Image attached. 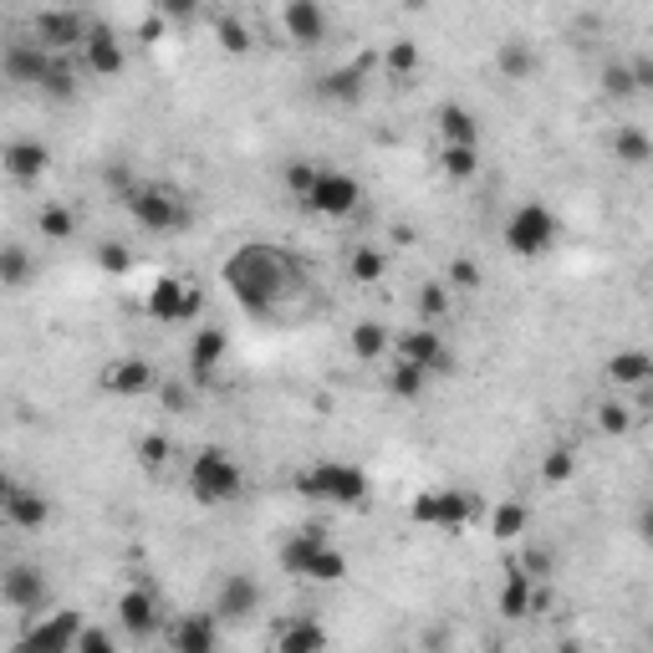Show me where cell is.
<instances>
[{
	"label": "cell",
	"mask_w": 653,
	"mask_h": 653,
	"mask_svg": "<svg viewBox=\"0 0 653 653\" xmlns=\"http://www.w3.org/2000/svg\"><path fill=\"white\" fill-rule=\"evenodd\" d=\"M36 230H41V240H72L77 235V215H72L67 204H41L36 210Z\"/></svg>",
	"instance_id": "obj_38"
},
{
	"label": "cell",
	"mask_w": 653,
	"mask_h": 653,
	"mask_svg": "<svg viewBox=\"0 0 653 653\" xmlns=\"http://www.w3.org/2000/svg\"><path fill=\"white\" fill-rule=\"evenodd\" d=\"M342 577H348V556H342L332 541H327V547H322V552L306 562V577H302V582H342Z\"/></svg>",
	"instance_id": "obj_39"
},
{
	"label": "cell",
	"mask_w": 653,
	"mask_h": 653,
	"mask_svg": "<svg viewBox=\"0 0 653 653\" xmlns=\"http://www.w3.org/2000/svg\"><path fill=\"white\" fill-rule=\"evenodd\" d=\"M26 281H32V251L16 246V240H5V246H0V286H5V291H21Z\"/></svg>",
	"instance_id": "obj_34"
},
{
	"label": "cell",
	"mask_w": 653,
	"mask_h": 653,
	"mask_svg": "<svg viewBox=\"0 0 653 653\" xmlns=\"http://www.w3.org/2000/svg\"><path fill=\"white\" fill-rule=\"evenodd\" d=\"M649 378H653V357L643 348H628L607 357V384L613 388H643Z\"/></svg>",
	"instance_id": "obj_27"
},
{
	"label": "cell",
	"mask_w": 653,
	"mask_h": 653,
	"mask_svg": "<svg viewBox=\"0 0 653 653\" xmlns=\"http://www.w3.org/2000/svg\"><path fill=\"white\" fill-rule=\"evenodd\" d=\"M77 62L72 56H51V67H47V77H41V92H47L51 102H72L77 98Z\"/></svg>",
	"instance_id": "obj_33"
},
{
	"label": "cell",
	"mask_w": 653,
	"mask_h": 653,
	"mask_svg": "<svg viewBox=\"0 0 653 653\" xmlns=\"http://www.w3.org/2000/svg\"><path fill=\"white\" fill-rule=\"evenodd\" d=\"M556 215L547 210L541 200H526L511 210V219H505V251L516 255V261H537V255H547L556 246Z\"/></svg>",
	"instance_id": "obj_6"
},
{
	"label": "cell",
	"mask_w": 653,
	"mask_h": 653,
	"mask_svg": "<svg viewBox=\"0 0 653 653\" xmlns=\"http://www.w3.org/2000/svg\"><path fill=\"white\" fill-rule=\"evenodd\" d=\"M271 649H276V653H327V649H332V638H327V628H322L312 613H302V618L276 623Z\"/></svg>",
	"instance_id": "obj_21"
},
{
	"label": "cell",
	"mask_w": 653,
	"mask_h": 653,
	"mask_svg": "<svg viewBox=\"0 0 653 653\" xmlns=\"http://www.w3.org/2000/svg\"><path fill=\"white\" fill-rule=\"evenodd\" d=\"M102 388L113 393V399H143L159 388V373H153L149 357H138V352H123L113 357L108 368H102Z\"/></svg>",
	"instance_id": "obj_15"
},
{
	"label": "cell",
	"mask_w": 653,
	"mask_h": 653,
	"mask_svg": "<svg viewBox=\"0 0 653 653\" xmlns=\"http://www.w3.org/2000/svg\"><path fill=\"white\" fill-rule=\"evenodd\" d=\"M348 348H352V357H363V363H378V357L393 348V337H388L384 322H357V327L348 332Z\"/></svg>",
	"instance_id": "obj_31"
},
{
	"label": "cell",
	"mask_w": 653,
	"mask_h": 653,
	"mask_svg": "<svg viewBox=\"0 0 653 653\" xmlns=\"http://www.w3.org/2000/svg\"><path fill=\"white\" fill-rule=\"evenodd\" d=\"M444 286H450V291H480V266L460 255V261H450V281Z\"/></svg>",
	"instance_id": "obj_51"
},
{
	"label": "cell",
	"mask_w": 653,
	"mask_h": 653,
	"mask_svg": "<svg viewBox=\"0 0 653 653\" xmlns=\"http://www.w3.org/2000/svg\"><path fill=\"white\" fill-rule=\"evenodd\" d=\"M168 653H219V618L215 613H185L168 628Z\"/></svg>",
	"instance_id": "obj_20"
},
{
	"label": "cell",
	"mask_w": 653,
	"mask_h": 653,
	"mask_svg": "<svg viewBox=\"0 0 653 653\" xmlns=\"http://www.w3.org/2000/svg\"><path fill=\"white\" fill-rule=\"evenodd\" d=\"M312 179H317V164H312V159H291V164H286V174H281L286 194H297V200H306Z\"/></svg>",
	"instance_id": "obj_47"
},
{
	"label": "cell",
	"mask_w": 653,
	"mask_h": 653,
	"mask_svg": "<svg viewBox=\"0 0 653 653\" xmlns=\"http://www.w3.org/2000/svg\"><path fill=\"white\" fill-rule=\"evenodd\" d=\"M225 352H230V337L219 332V327H194V337H189V378L204 384L225 363Z\"/></svg>",
	"instance_id": "obj_23"
},
{
	"label": "cell",
	"mask_w": 653,
	"mask_h": 653,
	"mask_svg": "<svg viewBox=\"0 0 653 653\" xmlns=\"http://www.w3.org/2000/svg\"><path fill=\"white\" fill-rule=\"evenodd\" d=\"M11 490H16V480H11V475H5V469H0V505L11 501Z\"/></svg>",
	"instance_id": "obj_54"
},
{
	"label": "cell",
	"mask_w": 653,
	"mask_h": 653,
	"mask_svg": "<svg viewBox=\"0 0 653 653\" xmlns=\"http://www.w3.org/2000/svg\"><path fill=\"white\" fill-rule=\"evenodd\" d=\"M480 516V501L460 486H429L409 501V520L414 526H429V531H465L469 520Z\"/></svg>",
	"instance_id": "obj_5"
},
{
	"label": "cell",
	"mask_w": 653,
	"mask_h": 653,
	"mask_svg": "<svg viewBox=\"0 0 653 653\" xmlns=\"http://www.w3.org/2000/svg\"><path fill=\"white\" fill-rule=\"evenodd\" d=\"M189 495H194L200 505L240 501V495H246V469L235 465L219 444H210V450H200L194 460H189Z\"/></svg>",
	"instance_id": "obj_4"
},
{
	"label": "cell",
	"mask_w": 653,
	"mask_h": 653,
	"mask_svg": "<svg viewBox=\"0 0 653 653\" xmlns=\"http://www.w3.org/2000/svg\"><path fill=\"white\" fill-rule=\"evenodd\" d=\"M516 572H526L531 582L552 577V552H547V547H526V552H520V562H516Z\"/></svg>",
	"instance_id": "obj_49"
},
{
	"label": "cell",
	"mask_w": 653,
	"mask_h": 653,
	"mask_svg": "<svg viewBox=\"0 0 653 653\" xmlns=\"http://www.w3.org/2000/svg\"><path fill=\"white\" fill-rule=\"evenodd\" d=\"M357 204H363V185H357L352 174H342V168L317 164V179L306 189L302 210H312V215H322V219H348Z\"/></svg>",
	"instance_id": "obj_7"
},
{
	"label": "cell",
	"mask_w": 653,
	"mask_h": 653,
	"mask_svg": "<svg viewBox=\"0 0 653 653\" xmlns=\"http://www.w3.org/2000/svg\"><path fill=\"white\" fill-rule=\"evenodd\" d=\"M123 204H128V215L138 219V230L149 235H179L194 225V210H189V200L179 194V189L159 185V179H149V185H134L128 194H123Z\"/></svg>",
	"instance_id": "obj_3"
},
{
	"label": "cell",
	"mask_w": 653,
	"mask_h": 653,
	"mask_svg": "<svg viewBox=\"0 0 653 653\" xmlns=\"http://www.w3.org/2000/svg\"><path fill=\"white\" fill-rule=\"evenodd\" d=\"M424 388H429V373L424 368H409V363H393V368H388V393H393V399H424Z\"/></svg>",
	"instance_id": "obj_41"
},
{
	"label": "cell",
	"mask_w": 653,
	"mask_h": 653,
	"mask_svg": "<svg viewBox=\"0 0 653 653\" xmlns=\"http://www.w3.org/2000/svg\"><path fill=\"white\" fill-rule=\"evenodd\" d=\"M439 168L450 179H475L480 174V149H460V143H439Z\"/></svg>",
	"instance_id": "obj_40"
},
{
	"label": "cell",
	"mask_w": 653,
	"mask_h": 653,
	"mask_svg": "<svg viewBox=\"0 0 653 653\" xmlns=\"http://www.w3.org/2000/svg\"><path fill=\"white\" fill-rule=\"evenodd\" d=\"M419 312L429 322L444 317V312H450V286H444V281H424L419 286Z\"/></svg>",
	"instance_id": "obj_48"
},
{
	"label": "cell",
	"mask_w": 653,
	"mask_h": 653,
	"mask_svg": "<svg viewBox=\"0 0 653 653\" xmlns=\"http://www.w3.org/2000/svg\"><path fill=\"white\" fill-rule=\"evenodd\" d=\"M0 168H5L16 185H41L51 168V149L41 138H11V143L0 149Z\"/></svg>",
	"instance_id": "obj_18"
},
{
	"label": "cell",
	"mask_w": 653,
	"mask_h": 653,
	"mask_svg": "<svg viewBox=\"0 0 653 653\" xmlns=\"http://www.w3.org/2000/svg\"><path fill=\"white\" fill-rule=\"evenodd\" d=\"M393 352H399V363L424 368L429 378H450L454 373V348L435 332V327H409V332L393 342Z\"/></svg>",
	"instance_id": "obj_9"
},
{
	"label": "cell",
	"mask_w": 653,
	"mask_h": 653,
	"mask_svg": "<svg viewBox=\"0 0 653 653\" xmlns=\"http://www.w3.org/2000/svg\"><path fill=\"white\" fill-rule=\"evenodd\" d=\"M572 475H577V454H572L567 444H552L547 460H541V480H547V486H567Z\"/></svg>",
	"instance_id": "obj_42"
},
{
	"label": "cell",
	"mask_w": 653,
	"mask_h": 653,
	"mask_svg": "<svg viewBox=\"0 0 653 653\" xmlns=\"http://www.w3.org/2000/svg\"><path fill=\"white\" fill-rule=\"evenodd\" d=\"M261 603H266V587L255 582L251 572H230L225 582H219V592H215V613L219 623H246V618H255L261 613Z\"/></svg>",
	"instance_id": "obj_11"
},
{
	"label": "cell",
	"mask_w": 653,
	"mask_h": 653,
	"mask_svg": "<svg viewBox=\"0 0 653 653\" xmlns=\"http://www.w3.org/2000/svg\"><path fill=\"white\" fill-rule=\"evenodd\" d=\"M399 653H419V649H399Z\"/></svg>",
	"instance_id": "obj_56"
},
{
	"label": "cell",
	"mask_w": 653,
	"mask_h": 653,
	"mask_svg": "<svg viewBox=\"0 0 653 653\" xmlns=\"http://www.w3.org/2000/svg\"><path fill=\"white\" fill-rule=\"evenodd\" d=\"M87 36V16L83 11H41L36 16V47H47L51 56H67L83 47Z\"/></svg>",
	"instance_id": "obj_17"
},
{
	"label": "cell",
	"mask_w": 653,
	"mask_h": 653,
	"mask_svg": "<svg viewBox=\"0 0 653 653\" xmlns=\"http://www.w3.org/2000/svg\"><path fill=\"white\" fill-rule=\"evenodd\" d=\"M219 276H225V286H230V297L240 302L246 317H271L291 291H302V266L276 246H266V240H251L235 255H225Z\"/></svg>",
	"instance_id": "obj_1"
},
{
	"label": "cell",
	"mask_w": 653,
	"mask_h": 653,
	"mask_svg": "<svg viewBox=\"0 0 653 653\" xmlns=\"http://www.w3.org/2000/svg\"><path fill=\"white\" fill-rule=\"evenodd\" d=\"M117 623L128 638H153L164 628V603L153 587H123L117 592Z\"/></svg>",
	"instance_id": "obj_14"
},
{
	"label": "cell",
	"mask_w": 653,
	"mask_h": 653,
	"mask_svg": "<svg viewBox=\"0 0 653 653\" xmlns=\"http://www.w3.org/2000/svg\"><path fill=\"white\" fill-rule=\"evenodd\" d=\"M327 547V531L322 526H302V531H291V537L281 541V552H276V562H281L291 577H306V562Z\"/></svg>",
	"instance_id": "obj_25"
},
{
	"label": "cell",
	"mask_w": 653,
	"mask_h": 653,
	"mask_svg": "<svg viewBox=\"0 0 653 653\" xmlns=\"http://www.w3.org/2000/svg\"><path fill=\"white\" fill-rule=\"evenodd\" d=\"M281 26L297 47H317V41H327V32H332V16L322 11L317 0H291L281 11Z\"/></svg>",
	"instance_id": "obj_22"
},
{
	"label": "cell",
	"mask_w": 653,
	"mask_h": 653,
	"mask_svg": "<svg viewBox=\"0 0 653 653\" xmlns=\"http://www.w3.org/2000/svg\"><path fill=\"white\" fill-rule=\"evenodd\" d=\"M633 409H628V403H618V399H607L603 409H598V429H603V435H613V439H623L628 435V429H633Z\"/></svg>",
	"instance_id": "obj_43"
},
{
	"label": "cell",
	"mask_w": 653,
	"mask_h": 653,
	"mask_svg": "<svg viewBox=\"0 0 653 653\" xmlns=\"http://www.w3.org/2000/svg\"><path fill=\"white\" fill-rule=\"evenodd\" d=\"M72 653H123L117 649L113 628H98V623H83V633H77V649Z\"/></svg>",
	"instance_id": "obj_46"
},
{
	"label": "cell",
	"mask_w": 653,
	"mask_h": 653,
	"mask_svg": "<svg viewBox=\"0 0 653 653\" xmlns=\"http://www.w3.org/2000/svg\"><path fill=\"white\" fill-rule=\"evenodd\" d=\"M297 495L322 505H363L373 495V480L363 465H348V460H317V465L297 469Z\"/></svg>",
	"instance_id": "obj_2"
},
{
	"label": "cell",
	"mask_w": 653,
	"mask_h": 653,
	"mask_svg": "<svg viewBox=\"0 0 653 653\" xmlns=\"http://www.w3.org/2000/svg\"><path fill=\"white\" fill-rule=\"evenodd\" d=\"M495 67H501L505 83H526V77L537 72V51H531V41L511 36V41H501V51H495Z\"/></svg>",
	"instance_id": "obj_29"
},
{
	"label": "cell",
	"mask_w": 653,
	"mask_h": 653,
	"mask_svg": "<svg viewBox=\"0 0 653 653\" xmlns=\"http://www.w3.org/2000/svg\"><path fill=\"white\" fill-rule=\"evenodd\" d=\"M450 649H454V628H444V623H429V628H424L419 653H450Z\"/></svg>",
	"instance_id": "obj_53"
},
{
	"label": "cell",
	"mask_w": 653,
	"mask_h": 653,
	"mask_svg": "<svg viewBox=\"0 0 653 653\" xmlns=\"http://www.w3.org/2000/svg\"><path fill=\"white\" fill-rule=\"evenodd\" d=\"M368 72H373V56H357L348 67H332L317 77V98L332 102V108H357L368 98Z\"/></svg>",
	"instance_id": "obj_16"
},
{
	"label": "cell",
	"mask_w": 653,
	"mask_h": 653,
	"mask_svg": "<svg viewBox=\"0 0 653 653\" xmlns=\"http://www.w3.org/2000/svg\"><path fill=\"white\" fill-rule=\"evenodd\" d=\"M384 271H388L384 246H357V251L348 255V276L357 286H378V281H384Z\"/></svg>",
	"instance_id": "obj_35"
},
{
	"label": "cell",
	"mask_w": 653,
	"mask_h": 653,
	"mask_svg": "<svg viewBox=\"0 0 653 653\" xmlns=\"http://www.w3.org/2000/svg\"><path fill=\"white\" fill-rule=\"evenodd\" d=\"M552 653H587V649H582V643H572V638H567V643H556Z\"/></svg>",
	"instance_id": "obj_55"
},
{
	"label": "cell",
	"mask_w": 653,
	"mask_h": 653,
	"mask_svg": "<svg viewBox=\"0 0 653 653\" xmlns=\"http://www.w3.org/2000/svg\"><path fill=\"white\" fill-rule=\"evenodd\" d=\"M603 92L607 98H633V72L623 67V62H613V67H603Z\"/></svg>",
	"instance_id": "obj_50"
},
{
	"label": "cell",
	"mask_w": 653,
	"mask_h": 653,
	"mask_svg": "<svg viewBox=\"0 0 653 653\" xmlns=\"http://www.w3.org/2000/svg\"><path fill=\"white\" fill-rule=\"evenodd\" d=\"M83 67L92 72V77H117V72L128 67V47H123V36H117L108 21H87Z\"/></svg>",
	"instance_id": "obj_12"
},
{
	"label": "cell",
	"mask_w": 653,
	"mask_h": 653,
	"mask_svg": "<svg viewBox=\"0 0 653 653\" xmlns=\"http://www.w3.org/2000/svg\"><path fill=\"white\" fill-rule=\"evenodd\" d=\"M531 531V505L520 501H501L495 511H490V537L495 541H516Z\"/></svg>",
	"instance_id": "obj_32"
},
{
	"label": "cell",
	"mask_w": 653,
	"mask_h": 653,
	"mask_svg": "<svg viewBox=\"0 0 653 653\" xmlns=\"http://www.w3.org/2000/svg\"><path fill=\"white\" fill-rule=\"evenodd\" d=\"M77 633H83V618L72 607H56L47 618H36L26 633L16 638V653H72L77 649Z\"/></svg>",
	"instance_id": "obj_10"
},
{
	"label": "cell",
	"mask_w": 653,
	"mask_h": 653,
	"mask_svg": "<svg viewBox=\"0 0 653 653\" xmlns=\"http://www.w3.org/2000/svg\"><path fill=\"white\" fill-rule=\"evenodd\" d=\"M138 460H143V469H164L168 460H174V439L159 435V429L143 435V439H138Z\"/></svg>",
	"instance_id": "obj_44"
},
{
	"label": "cell",
	"mask_w": 653,
	"mask_h": 653,
	"mask_svg": "<svg viewBox=\"0 0 653 653\" xmlns=\"http://www.w3.org/2000/svg\"><path fill=\"white\" fill-rule=\"evenodd\" d=\"M439 143L480 149V123H475V113L460 108V102H444V108H439Z\"/></svg>",
	"instance_id": "obj_26"
},
{
	"label": "cell",
	"mask_w": 653,
	"mask_h": 653,
	"mask_svg": "<svg viewBox=\"0 0 653 653\" xmlns=\"http://www.w3.org/2000/svg\"><path fill=\"white\" fill-rule=\"evenodd\" d=\"M159 403H164L168 414H189V384H179V378H164V384H159Z\"/></svg>",
	"instance_id": "obj_52"
},
{
	"label": "cell",
	"mask_w": 653,
	"mask_h": 653,
	"mask_svg": "<svg viewBox=\"0 0 653 653\" xmlns=\"http://www.w3.org/2000/svg\"><path fill=\"white\" fill-rule=\"evenodd\" d=\"M501 618H511V623H520V618H531V607H537V582L526 577V572H516L511 567V577H505V587H501Z\"/></svg>",
	"instance_id": "obj_28"
},
{
	"label": "cell",
	"mask_w": 653,
	"mask_h": 653,
	"mask_svg": "<svg viewBox=\"0 0 653 653\" xmlns=\"http://www.w3.org/2000/svg\"><path fill=\"white\" fill-rule=\"evenodd\" d=\"M51 67V51L36 47V41H11V47L0 51V72H5V83L16 87H41Z\"/></svg>",
	"instance_id": "obj_19"
},
{
	"label": "cell",
	"mask_w": 653,
	"mask_h": 653,
	"mask_svg": "<svg viewBox=\"0 0 653 653\" xmlns=\"http://www.w3.org/2000/svg\"><path fill=\"white\" fill-rule=\"evenodd\" d=\"M0 516L11 520L16 531H47V520H51V501L41 495V490L16 486V490H11V501L0 505Z\"/></svg>",
	"instance_id": "obj_24"
},
{
	"label": "cell",
	"mask_w": 653,
	"mask_h": 653,
	"mask_svg": "<svg viewBox=\"0 0 653 653\" xmlns=\"http://www.w3.org/2000/svg\"><path fill=\"white\" fill-rule=\"evenodd\" d=\"M384 72L393 77V83H409V77L419 72V41H409V36L388 41V51H384Z\"/></svg>",
	"instance_id": "obj_37"
},
{
	"label": "cell",
	"mask_w": 653,
	"mask_h": 653,
	"mask_svg": "<svg viewBox=\"0 0 653 653\" xmlns=\"http://www.w3.org/2000/svg\"><path fill=\"white\" fill-rule=\"evenodd\" d=\"M215 41L230 56H246V51L255 47V36H251V26H246V16H235V11H219L215 16Z\"/></svg>",
	"instance_id": "obj_36"
},
{
	"label": "cell",
	"mask_w": 653,
	"mask_h": 653,
	"mask_svg": "<svg viewBox=\"0 0 653 653\" xmlns=\"http://www.w3.org/2000/svg\"><path fill=\"white\" fill-rule=\"evenodd\" d=\"M47 572L32 567V562H16V567L0 572V603L11 607V613H41L47 603Z\"/></svg>",
	"instance_id": "obj_13"
},
{
	"label": "cell",
	"mask_w": 653,
	"mask_h": 653,
	"mask_svg": "<svg viewBox=\"0 0 653 653\" xmlns=\"http://www.w3.org/2000/svg\"><path fill=\"white\" fill-rule=\"evenodd\" d=\"M143 312H149L153 322H164V327L194 322L204 312V291L194 281H185V276H159V281L149 286V297H143Z\"/></svg>",
	"instance_id": "obj_8"
},
{
	"label": "cell",
	"mask_w": 653,
	"mask_h": 653,
	"mask_svg": "<svg viewBox=\"0 0 653 653\" xmlns=\"http://www.w3.org/2000/svg\"><path fill=\"white\" fill-rule=\"evenodd\" d=\"M98 266L108 271V276H128V271H134V251H128L123 240H102V246H98Z\"/></svg>",
	"instance_id": "obj_45"
},
{
	"label": "cell",
	"mask_w": 653,
	"mask_h": 653,
	"mask_svg": "<svg viewBox=\"0 0 653 653\" xmlns=\"http://www.w3.org/2000/svg\"><path fill=\"white\" fill-rule=\"evenodd\" d=\"M613 159L628 168H643L653 159V138L638 128V123H623L618 134H613Z\"/></svg>",
	"instance_id": "obj_30"
}]
</instances>
